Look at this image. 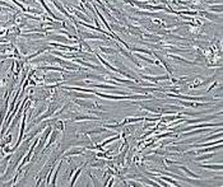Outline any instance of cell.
I'll list each match as a JSON object with an SVG mask.
<instances>
[{
  "label": "cell",
  "instance_id": "1",
  "mask_svg": "<svg viewBox=\"0 0 223 187\" xmlns=\"http://www.w3.org/2000/svg\"><path fill=\"white\" fill-rule=\"evenodd\" d=\"M94 94H97L98 97H102V98L106 99H113V101H120V99H147L149 98L148 96H112V94H103L100 93V92H94Z\"/></svg>",
  "mask_w": 223,
  "mask_h": 187
},
{
  "label": "cell",
  "instance_id": "2",
  "mask_svg": "<svg viewBox=\"0 0 223 187\" xmlns=\"http://www.w3.org/2000/svg\"><path fill=\"white\" fill-rule=\"evenodd\" d=\"M143 79H147V80H152V82H157V80H166L168 79L167 75H165V77H147V75H142Z\"/></svg>",
  "mask_w": 223,
  "mask_h": 187
},
{
  "label": "cell",
  "instance_id": "3",
  "mask_svg": "<svg viewBox=\"0 0 223 187\" xmlns=\"http://www.w3.org/2000/svg\"><path fill=\"white\" fill-rule=\"evenodd\" d=\"M202 168H205V169H212V170H222L223 169L222 164H217V166H212V164H204V166H202Z\"/></svg>",
  "mask_w": 223,
  "mask_h": 187
},
{
  "label": "cell",
  "instance_id": "4",
  "mask_svg": "<svg viewBox=\"0 0 223 187\" xmlns=\"http://www.w3.org/2000/svg\"><path fill=\"white\" fill-rule=\"evenodd\" d=\"M179 168H180L181 170H184V172L186 173L187 176H190V177H191V178H196V180H199V178H200V176H198V174H195V173H192L191 170H190V169H187L186 167H179Z\"/></svg>",
  "mask_w": 223,
  "mask_h": 187
},
{
  "label": "cell",
  "instance_id": "5",
  "mask_svg": "<svg viewBox=\"0 0 223 187\" xmlns=\"http://www.w3.org/2000/svg\"><path fill=\"white\" fill-rule=\"evenodd\" d=\"M120 135H116V136H113V137H108L107 140H105V141L101 144V148H103V146H106L107 144H110V143H112V141H115V140H117V139H120Z\"/></svg>",
  "mask_w": 223,
  "mask_h": 187
},
{
  "label": "cell",
  "instance_id": "6",
  "mask_svg": "<svg viewBox=\"0 0 223 187\" xmlns=\"http://www.w3.org/2000/svg\"><path fill=\"white\" fill-rule=\"evenodd\" d=\"M216 155V153H213V154H208V155H203V157H198L196 158V161L199 162V161H206V159H210L212 157H214Z\"/></svg>",
  "mask_w": 223,
  "mask_h": 187
},
{
  "label": "cell",
  "instance_id": "7",
  "mask_svg": "<svg viewBox=\"0 0 223 187\" xmlns=\"http://www.w3.org/2000/svg\"><path fill=\"white\" fill-rule=\"evenodd\" d=\"M222 137V131H218V134L217 135H213V136H209V137H206V141H209V140H216V139H221Z\"/></svg>",
  "mask_w": 223,
  "mask_h": 187
},
{
  "label": "cell",
  "instance_id": "8",
  "mask_svg": "<svg viewBox=\"0 0 223 187\" xmlns=\"http://www.w3.org/2000/svg\"><path fill=\"white\" fill-rule=\"evenodd\" d=\"M161 180H163V181H167V182H170V183H172L173 186H179V183L176 182L175 180H171L170 177H163V176H161Z\"/></svg>",
  "mask_w": 223,
  "mask_h": 187
},
{
  "label": "cell",
  "instance_id": "9",
  "mask_svg": "<svg viewBox=\"0 0 223 187\" xmlns=\"http://www.w3.org/2000/svg\"><path fill=\"white\" fill-rule=\"evenodd\" d=\"M54 40H58V41H60V42H65V43H70V42H77V41H68L66 38H64V37H60V36H55V37H54Z\"/></svg>",
  "mask_w": 223,
  "mask_h": 187
},
{
  "label": "cell",
  "instance_id": "10",
  "mask_svg": "<svg viewBox=\"0 0 223 187\" xmlns=\"http://www.w3.org/2000/svg\"><path fill=\"white\" fill-rule=\"evenodd\" d=\"M60 168H61V163L58 166V168H56V172H55V174H54V178H52L51 185H55V181H56V177H58V173H59V170H60Z\"/></svg>",
  "mask_w": 223,
  "mask_h": 187
},
{
  "label": "cell",
  "instance_id": "11",
  "mask_svg": "<svg viewBox=\"0 0 223 187\" xmlns=\"http://www.w3.org/2000/svg\"><path fill=\"white\" fill-rule=\"evenodd\" d=\"M142 181L143 182H145V183H148V185H151V186H157L158 183H154V181H151V180H148V178H145V177H142Z\"/></svg>",
  "mask_w": 223,
  "mask_h": 187
},
{
  "label": "cell",
  "instance_id": "12",
  "mask_svg": "<svg viewBox=\"0 0 223 187\" xmlns=\"http://www.w3.org/2000/svg\"><path fill=\"white\" fill-rule=\"evenodd\" d=\"M80 172H82V168H79V169H78L77 172L74 173V177H73V180H72V186L74 185V182H75V181H77V178H78V176L80 174Z\"/></svg>",
  "mask_w": 223,
  "mask_h": 187
},
{
  "label": "cell",
  "instance_id": "13",
  "mask_svg": "<svg viewBox=\"0 0 223 187\" xmlns=\"http://www.w3.org/2000/svg\"><path fill=\"white\" fill-rule=\"evenodd\" d=\"M101 51H102V52H106V54L113 52V50H112V48H110V47H101Z\"/></svg>",
  "mask_w": 223,
  "mask_h": 187
},
{
  "label": "cell",
  "instance_id": "14",
  "mask_svg": "<svg viewBox=\"0 0 223 187\" xmlns=\"http://www.w3.org/2000/svg\"><path fill=\"white\" fill-rule=\"evenodd\" d=\"M75 97H80V98H92L91 96H88V94H80V93H74Z\"/></svg>",
  "mask_w": 223,
  "mask_h": 187
}]
</instances>
